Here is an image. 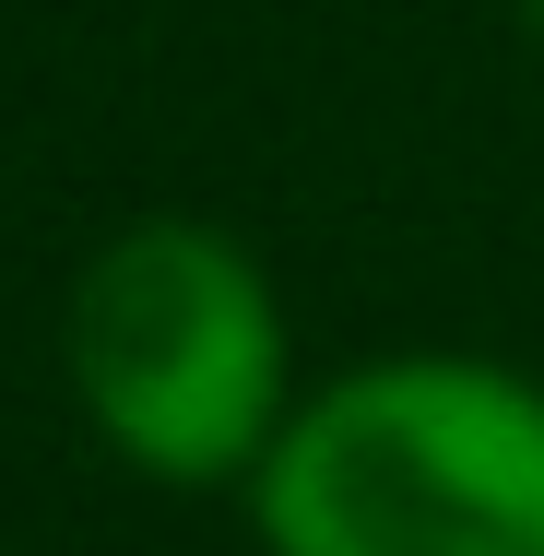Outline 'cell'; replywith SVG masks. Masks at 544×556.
Wrapping results in <instances>:
<instances>
[{"mask_svg": "<svg viewBox=\"0 0 544 556\" xmlns=\"http://www.w3.org/2000/svg\"><path fill=\"white\" fill-rule=\"evenodd\" d=\"M273 556H544V391L473 355L355 367L261 462Z\"/></svg>", "mask_w": 544, "mask_h": 556, "instance_id": "1", "label": "cell"}, {"mask_svg": "<svg viewBox=\"0 0 544 556\" xmlns=\"http://www.w3.org/2000/svg\"><path fill=\"white\" fill-rule=\"evenodd\" d=\"M72 391L118 462H142L166 485H214L273 439L284 320L225 237L142 225L72 296Z\"/></svg>", "mask_w": 544, "mask_h": 556, "instance_id": "2", "label": "cell"}, {"mask_svg": "<svg viewBox=\"0 0 544 556\" xmlns=\"http://www.w3.org/2000/svg\"><path fill=\"white\" fill-rule=\"evenodd\" d=\"M521 24H533V48H544V0H521Z\"/></svg>", "mask_w": 544, "mask_h": 556, "instance_id": "3", "label": "cell"}]
</instances>
